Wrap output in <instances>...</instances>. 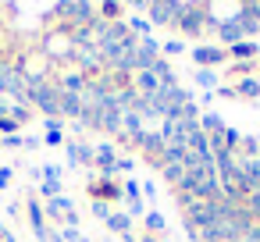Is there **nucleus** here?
Returning <instances> with one entry per match:
<instances>
[{"label":"nucleus","instance_id":"nucleus-17","mask_svg":"<svg viewBox=\"0 0 260 242\" xmlns=\"http://www.w3.org/2000/svg\"><path fill=\"white\" fill-rule=\"evenodd\" d=\"M164 50H168V54H182V43H178V40H171V43H168Z\"/></svg>","mask_w":260,"mask_h":242},{"label":"nucleus","instance_id":"nucleus-5","mask_svg":"<svg viewBox=\"0 0 260 242\" xmlns=\"http://www.w3.org/2000/svg\"><path fill=\"white\" fill-rule=\"evenodd\" d=\"M185 171H189L185 160H168V164H164V182H168V185H178V182L185 178Z\"/></svg>","mask_w":260,"mask_h":242},{"label":"nucleus","instance_id":"nucleus-6","mask_svg":"<svg viewBox=\"0 0 260 242\" xmlns=\"http://www.w3.org/2000/svg\"><path fill=\"white\" fill-rule=\"evenodd\" d=\"M96 164H100V167H104L107 175L114 171V150H111L107 143H100V146H96Z\"/></svg>","mask_w":260,"mask_h":242},{"label":"nucleus","instance_id":"nucleus-19","mask_svg":"<svg viewBox=\"0 0 260 242\" xmlns=\"http://www.w3.org/2000/svg\"><path fill=\"white\" fill-rule=\"evenodd\" d=\"M128 4H132V8H139V11H146V8H150V0H128Z\"/></svg>","mask_w":260,"mask_h":242},{"label":"nucleus","instance_id":"nucleus-1","mask_svg":"<svg viewBox=\"0 0 260 242\" xmlns=\"http://www.w3.org/2000/svg\"><path fill=\"white\" fill-rule=\"evenodd\" d=\"M22 100H29V103H36L43 114H50V118H57L61 114V89L57 86H50V82H40V79H29V86H25V96Z\"/></svg>","mask_w":260,"mask_h":242},{"label":"nucleus","instance_id":"nucleus-18","mask_svg":"<svg viewBox=\"0 0 260 242\" xmlns=\"http://www.w3.org/2000/svg\"><path fill=\"white\" fill-rule=\"evenodd\" d=\"M8 182H11V171H8V167H0V189H4Z\"/></svg>","mask_w":260,"mask_h":242},{"label":"nucleus","instance_id":"nucleus-2","mask_svg":"<svg viewBox=\"0 0 260 242\" xmlns=\"http://www.w3.org/2000/svg\"><path fill=\"white\" fill-rule=\"evenodd\" d=\"M203 22H207V11H203L200 4H189V8H185V15L178 18V25H175V29H178L182 36H200Z\"/></svg>","mask_w":260,"mask_h":242},{"label":"nucleus","instance_id":"nucleus-16","mask_svg":"<svg viewBox=\"0 0 260 242\" xmlns=\"http://www.w3.org/2000/svg\"><path fill=\"white\" fill-rule=\"evenodd\" d=\"M64 238H68V242H86V238H82L75 228H64Z\"/></svg>","mask_w":260,"mask_h":242},{"label":"nucleus","instance_id":"nucleus-8","mask_svg":"<svg viewBox=\"0 0 260 242\" xmlns=\"http://www.w3.org/2000/svg\"><path fill=\"white\" fill-rule=\"evenodd\" d=\"M239 96L256 100V96H260V79H242V82H239Z\"/></svg>","mask_w":260,"mask_h":242},{"label":"nucleus","instance_id":"nucleus-10","mask_svg":"<svg viewBox=\"0 0 260 242\" xmlns=\"http://www.w3.org/2000/svg\"><path fill=\"white\" fill-rule=\"evenodd\" d=\"M118 15H121L118 0H104V22H118Z\"/></svg>","mask_w":260,"mask_h":242},{"label":"nucleus","instance_id":"nucleus-13","mask_svg":"<svg viewBox=\"0 0 260 242\" xmlns=\"http://www.w3.org/2000/svg\"><path fill=\"white\" fill-rule=\"evenodd\" d=\"M196 82H200V86H214V82H217V75H214L210 68H196Z\"/></svg>","mask_w":260,"mask_h":242},{"label":"nucleus","instance_id":"nucleus-12","mask_svg":"<svg viewBox=\"0 0 260 242\" xmlns=\"http://www.w3.org/2000/svg\"><path fill=\"white\" fill-rule=\"evenodd\" d=\"M29 217H32V228H36L40 235H47V228H43V214H40V206H36V203H29Z\"/></svg>","mask_w":260,"mask_h":242},{"label":"nucleus","instance_id":"nucleus-3","mask_svg":"<svg viewBox=\"0 0 260 242\" xmlns=\"http://www.w3.org/2000/svg\"><path fill=\"white\" fill-rule=\"evenodd\" d=\"M192 61H196L200 68H214V64L228 61V54H224L221 47H196V50H192Z\"/></svg>","mask_w":260,"mask_h":242},{"label":"nucleus","instance_id":"nucleus-20","mask_svg":"<svg viewBox=\"0 0 260 242\" xmlns=\"http://www.w3.org/2000/svg\"><path fill=\"white\" fill-rule=\"evenodd\" d=\"M139 242H153V238H139Z\"/></svg>","mask_w":260,"mask_h":242},{"label":"nucleus","instance_id":"nucleus-14","mask_svg":"<svg viewBox=\"0 0 260 242\" xmlns=\"http://www.w3.org/2000/svg\"><path fill=\"white\" fill-rule=\"evenodd\" d=\"M146 224H150L153 231H160V228H164V217H160V214H146Z\"/></svg>","mask_w":260,"mask_h":242},{"label":"nucleus","instance_id":"nucleus-7","mask_svg":"<svg viewBox=\"0 0 260 242\" xmlns=\"http://www.w3.org/2000/svg\"><path fill=\"white\" fill-rule=\"evenodd\" d=\"M68 150H72V160H82V164H93V160H96V150H89V146H82V143H72Z\"/></svg>","mask_w":260,"mask_h":242},{"label":"nucleus","instance_id":"nucleus-15","mask_svg":"<svg viewBox=\"0 0 260 242\" xmlns=\"http://www.w3.org/2000/svg\"><path fill=\"white\" fill-rule=\"evenodd\" d=\"M93 214H96V217H111V210H107V203H104V199L93 206Z\"/></svg>","mask_w":260,"mask_h":242},{"label":"nucleus","instance_id":"nucleus-11","mask_svg":"<svg viewBox=\"0 0 260 242\" xmlns=\"http://www.w3.org/2000/svg\"><path fill=\"white\" fill-rule=\"evenodd\" d=\"M228 54H232V57H253L256 47H253V43H235V47H228Z\"/></svg>","mask_w":260,"mask_h":242},{"label":"nucleus","instance_id":"nucleus-21","mask_svg":"<svg viewBox=\"0 0 260 242\" xmlns=\"http://www.w3.org/2000/svg\"><path fill=\"white\" fill-rule=\"evenodd\" d=\"M253 4H260V0H253Z\"/></svg>","mask_w":260,"mask_h":242},{"label":"nucleus","instance_id":"nucleus-4","mask_svg":"<svg viewBox=\"0 0 260 242\" xmlns=\"http://www.w3.org/2000/svg\"><path fill=\"white\" fill-rule=\"evenodd\" d=\"M82 111H86V103H82V96L79 93H64L61 89V114H68V118H82Z\"/></svg>","mask_w":260,"mask_h":242},{"label":"nucleus","instance_id":"nucleus-9","mask_svg":"<svg viewBox=\"0 0 260 242\" xmlns=\"http://www.w3.org/2000/svg\"><path fill=\"white\" fill-rule=\"evenodd\" d=\"M107 228H111V231L128 235V214H111V217H107Z\"/></svg>","mask_w":260,"mask_h":242}]
</instances>
